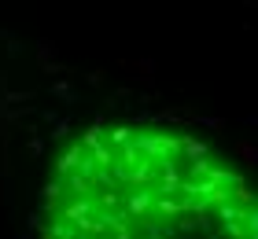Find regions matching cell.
Returning <instances> with one entry per match:
<instances>
[{
	"label": "cell",
	"mask_w": 258,
	"mask_h": 239,
	"mask_svg": "<svg viewBox=\"0 0 258 239\" xmlns=\"http://www.w3.org/2000/svg\"><path fill=\"white\" fill-rule=\"evenodd\" d=\"M41 239H258V191L184 133L96 125L55 162Z\"/></svg>",
	"instance_id": "1"
}]
</instances>
